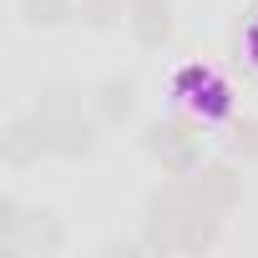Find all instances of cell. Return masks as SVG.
<instances>
[{
  "mask_svg": "<svg viewBox=\"0 0 258 258\" xmlns=\"http://www.w3.org/2000/svg\"><path fill=\"white\" fill-rule=\"evenodd\" d=\"M101 96H106V101H101V106H106V111H111V116H116V111H126V106H132V86H106V91H101Z\"/></svg>",
  "mask_w": 258,
  "mask_h": 258,
  "instance_id": "cell-1",
  "label": "cell"
},
{
  "mask_svg": "<svg viewBox=\"0 0 258 258\" xmlns=\"http://www.w3.org/2000/svg\"><path fill=\"white\" fill-rule=\"evenodd\" d=\"M26 11H36L31 21H46L41 11H51V21H61V11H66V0H26Z\"/></svg>",
  "mask_w": 258,
  "mask_h": 258,
  "instance_id": "cell-2",
  "label": "cell"
}]
</instances>
